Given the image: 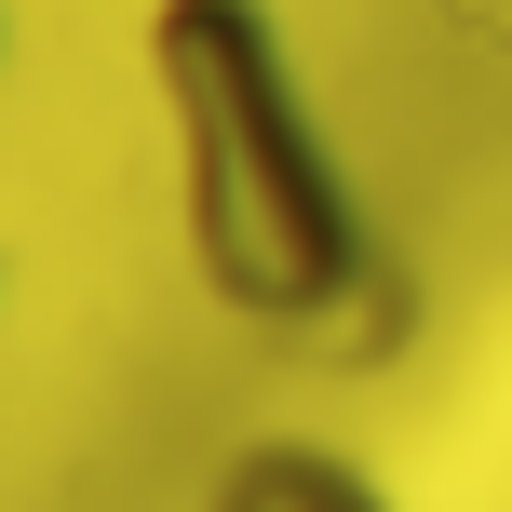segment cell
<instances>
[{"label": "cell", "mask_w": 512, "mask_h": 512, "mask_svg": "<svg viewBox=\"0 0 512 512\" xmlns=\"http://www.w3.org/2000/svg\"><path fill=\"white\" fill-rule=\"evenodd\" d=\"M149 81L176 122L189 283L243 324H310L364 270V203L337 135L297 95V41L270 0H149Z\"/></svg>", "instance_id": "obj_1"}, {"label": "cell", "mask_w": 512, "mask_h": 512, "mask_svg": "<svg viewBox=\"0 0 512 512\" xmlns=\"http://www.w3.org/2000/svg\"><path fill=\"white\" fill-rule=\"evenodd\" d=\"M203 512H391V486L351 445H324V432H256V445L216 459Z\"/></svg>", "instance_id": "obj_2"}, {"label": "cell", "mask_w": 512, "mask_h": 512, "mask_svg": "<svg viewBox=\"0 0 512 512\" xmlns=\"http://www.w3.org/2000/svg\"><path fill=\"white\" fill-rule=\"evenodd\" d=\"M0 41H14V27H0Z\"/></svg>", "instance_id": "obj_3"}]
</instances>
